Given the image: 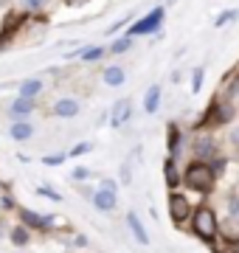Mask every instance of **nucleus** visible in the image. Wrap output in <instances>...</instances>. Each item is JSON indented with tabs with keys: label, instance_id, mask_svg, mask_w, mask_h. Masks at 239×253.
<instances>
[{
	"label": "nucleus",
	"instance_id": "3",
	"mask_svg": "<svg viewBox=\"0 0 239 253\" xmlns=\"http://www.w3.org/2000/svg\"><path fill=\"white\" fill-rule=\"evenodd\" d=\"M163 14H166L163 6H155L147 17L135 20V23L127 28V37H144V34H155V31H160V26H163Z\"/></svg>",
	"mask_w": 239,
	"mask_h": 253
},
{
	"label": "nucleus",
	"instance_id": "25",
	"mask_svg": "<svg viewBox=\"0 0 239 253\" xmlns=\"http://www.w3.org/2000/svg\"><path fill=\"white\" fill-rule=\"evenodd\" d=\"M87 177H90V169H87V166H76L74 172H71V180L74 183H84Z\"/></svg>",
	"mask_w": 239,
	"mask_h": 253
},
{
	"label": "nucleus",
	"instance_id": "33",
	"mask_svg": "<svg viewBox=\"0 0 239 253\" xmlns=\"http://www.w3.org/2000/svg\"><path fill=\"white\" fill-rule=\"evenodd\" d=\"M234 93H239V76H237V79H234V84H231V87H228V96H234Z\"/></svg>",
	"mask_w": 239,
	"mask_h": 253
},
{
	"label": "nucleus",
	"instance_id": "26",
	"mask_svg": "<svg viewBox=\"0 0 239 253\" xmlns=\"http://www.w3.org/2000/svg\"><path fill=\"white\" fill-rule=\"evenodd\" d=\"M228 217H237L239 219V194H228Z\"/></svg>",
	"mask_w": 239,
	"mask_h": 253
},
{
	"label": "nucleus",
	"instance_id": "15",
	"mask_svg": "<svg viewBox=\"0 0 239 253\" xmlns=\"http://www.w3.org/2000/svg\"><path fill=\"white\" fill-rule=\"evenodd\" d=\"M42 90H45V82L42 79H23L20 82V96L23 99H37Z\"/></svg>",
	"mask_w": 239,
	"mask_h": 253
},
{
	"label": "nucleus",
	"instance_id": "19",
	"mask_svg": "<svg viewBox=\"0 0 239 253\" xmlns=\"http://www.w3.org/2000/svg\"><path fill=\"white\" fill-rule=\"evenodd\" d=\"M104 54H107V48H104V45H93V48H84L82 54H79V59L90 65V62H99Z\"/></svg>",
	"mask_w": 239,
	"mask_h": 253
},
{
	"label": "nucleus",
	"instance_id": "29",
	"mask_svg": "<svg viewBox=\"0 0 239 253\" xmlns=\"http://www.w3.org/2000/svg\"><path fill=\"white\" fill-rule=\"evenodd\" d=\"M129 20H132V17H129V14H124V20H119V23H116V26L110 28V34H116L119 28H124V26H127V23H129Z\"/></svg>",
	"mask_w": 239,
	"mask_h": 253
},
{
	"label": "nucleus",
	"instance_id": "10",
	"mask_svg": "<svg viewBox=\"0 0 239 253\" xmlns=\"http://www.w3.org/2000/svg\"><path fill=\"white\" fill-rule=\"evenodd\" d=\"M127 225L129 231H132V236H135V242L138 245H149V234H147V228H144V222H141V217L135 214V211H127Z\"/></svg>",
	"mask_w": 239,
	"mask_h": 253
},
{
	"label": "nucleus",
	"instance_id": "1",
	"mask_svg": "<svg viewBox=\"0 0 239 253\" xmlns=\"http://www.w3.org/2000/svg\"><path fill=\"white\" fill-rule=\"evenodd\" d=\"M183 183L197 194H211L214 186H217V172H214L211 163H202V161H192L183 172Z\"/></svg>",
	"mask_w": 239,
	"mask_h": 253
},
{
	"label": "nucleus",
	"instance_id": "2",
	"mask_svg": "<svg viewBox=\"0 0 239 253\" xmlns=\"http://www.w3.org/2000/svg\"><path fill=\"white\" fill-rule=\"evenodd\" d=\"M192 234L197 239H202L205 245H214L220 239V219H217V211L211 206H200L194 208L192 214Z\"/></svg>",
	"mask_w": 239,
	"mask_h": 253
},
{
	"label": "nucleus",
	"instance_id": "7",
	"mask_svg": "<svg viewBox=\"0 0 239 253\" xmlns=\"http://www.w3.org/2000/svg\"><path fill=\"white\" fill-rule=\"evenodd\" d=\"M93 208L96 211H116L119 208V194L113 189H104V186H99V189L93 191Z\"/></svg>",
	"mask_w": 239,
	"mask_h": 253
},
{
	"label": "nucleus",
	"instance_id": "8",
	"mask_svg": "<svg viewBox=\"0 0 239 253\" xmlns=\"http://www.w3.org/2000/svg\"><path fill=\"white\" fill-rule=\"evenodd\" d=\"M194 161H202V163H208V158H217V141H214L211 135H200V138H194Z\"/></svg>",
	"mask_w": 239,
	"mask_h": 253
},
{
	"label": "nucleus",
	"instance_id": "20",
	"mask_svg": "<svg viewBox=\"0 0 239 253\" xmlns=\"http://www.w3.org/2000/svg\"><path fill=\"white\" fill-rule=\"evenodd\" d=\"M129 48H132V37L124 34V37H119V40L107 48V51H110V54H124V51H129Z\"/></svg>",
	"mask_w": 239,
	"mask_h": 253
},
{
	"label": "nucleus",
	"instance_id": "11",
	"mask_svg": "<svg viewBox=\"0 0 239 253\" xmlns=\"http://www.w3.org/2000/svg\"><path fill=\"white\" fill-rule=\"evenodd\" d=\"M160 93H163V87L160 84H149L147 93H144V113L147 116H155L158 107H160Z\"/></svg>",
	"mask_w": 239,
	"mask_h": 253
},
{
	"label": "nucleus",
	"instance_id": "21",
	"mask_svg": "<svg viewBox=\"0 0 239 253\" xmlns=\"http://www.w3.org/2000/svg\"><path fill=\"white\" fill-rule=\"evenodd\" d=\"M234 20H239V9H228V11H222L220 17L214 20V28H222V26H228V23H234Z\"/></svg>",
	"mask_w": 239,
	"mask_h": 253
},
{
	"label": "nucleus",
	"instance_id": "9",
	"mask_svg": "<svg viewBox=\"0 0 239 253\" xmlns=\"http://www.w3.org/2000/svg\"><path fill=\"white\" fill-rule=\"evenodd\" d=\"M9 242L14 245V248H17V251H26L28 245H31V239H34V234H31V231H28L26 225H23V222H17V225H11L9 228Z\"/></svg>",
	"mask_w": 239,
	"mask_h": 253
},
{
	"label": "nucleus",
	"instance_id": "35",
	"mask_svg": "<svg viewBox=\"0 0 239 253\" xmlns=\"http://www.w3.org/2000/svg\"><path fill=\"white\" fill-rule=\"evenodd\" d=\"M17 253H23V251H17Z\"/></svg>",
	"mask_w": 239,
	"mask_h": 253
},
{
	"label": "nucleus",
	"instance_id": "14",
	"mask_svg": "<svg viewBox=\"0 0 239 253\" xmlns=\"http://www.w3.org/2000/svg\"><path fill=\"white\" fill-rule=\"evenodd\" d=\"M34 99H23V96H17V99L9 104V116H14V118H23V116H31L34 113Z\"/></svg>",
	"mask_w": 239,
	"mask_h": 253
},
{
	"label": "nucleus",
	"instance_id": "16",
	"mask_svg": "<svg viewBox=\"0 0 239 253\" xmlns=\"http://www.w3.org/2000/svg\"><path fill=\"white\" fill-rule=\"evenodd\" d=\"M129 99H121V101H116V104H113V116H110V124L116 126V129H119L121 124H124V121H127L129 118Z\"/></svg>",
	"mask_w": 239,
	"mask_h": 253
},
{
	"label": "nucleus",
	"instance_id": "13",
	"mask_svg": "<svg viewBox=\"0 0 239 253\" xmlns=\"http://www.w3.org/2000/svg\"><path fill=\"white\" fill-rule=\"evenodd\" d=\"M163 180H166V186H169L172 191H177V186L183 183V174L177 172L175 158H166V163H163Z\"/></svg>",
	"mask_w": 239,
	"mask_h": 253
},
{
	"label": "nucleus",
	"instance_id": "22",
	"mask_svg": "<svg viewBox=\"0 0 239 253\" xmlns=\"http://www.w3.org/2000/svg\"><path fill=\"white\" fill-rule=\"evenodd\" d=\"M40 194V197H45V200H51V203H62V194H59V191L56 189H51V186H37V189H34Z\"/></svg>",
	"mask_w": 239,
	"mask_h": 253
},
{
	"label": "nucleus",
	"instance_id": "4",
	"mask_svg": "<svg viewBox=\"0 0 239 253\" xmlns=\"http://www.w3.org/2000/svg\"><path fill=\"white\" fill-rule=\"evenodd\" d=\"M17 217L28 231H42V234H45V231H54V225H56V219L51 217V214H40V211H31V208H26V206L17 208Z\"/></svg>",
	"mask_w": 239,
	"mask_h": 253
},
{
	"label": "nucleus",
	"instance_id": "17",
	"mask_svg": "<svg viewBox=\"0 0 239 253\" xmlns=\"http://www.w3.org/2000/svg\"><path fill=\"white\" fill-rule=\"evenodd\" d=\"M9 135L11 141H28V138H34V124H28V121H14L9 126Z\"/></svg>",
	"mask_w": 239,
	"mask_h": 253
},
{
	"label": "nucleus",
	"instance_id": "23",
	"mask_svg": "<svg viewBox=\"0 0 239 253\" xmlns=\"http://www.w3.org/2000/svg\"><path fill=\"white\" fill-rule=\"evenodd\" d=\"M48 3H51V0H20V6L26 11H42Z\"/></svg>",
	"mask_w": 239,
	"mask_h": 253
},
{
	"label": "nucleus",
	"instance_id": "28",
	"mask_svg": "<svg viewBox=\"0 0 239 253\" xmlns=\"http://www.w3.org/2000/svg\"><path fill=\"white\" fill-rule=\"evenodd\" d=\"M65 161H68V155H45V158H42L45 166H59V163H65Z\"/></svg>",
	"mask_w": 239,
	"mask_h": 253
},
{
	"label": "nucleus",
	"instance_id": "30",
	"mask_svg": "<svg viewBox=\"0 0 239 253\" xmlns=\"http://www.w3.org/2000/svg\"><path fill=\"white\" fill-rule=\"evenodd\" d=\"M74 245H76V248H87L90 242H87V236H84V234H79V236H74Z\"/></svg>",
	"mask_w": 239,
	"mask_h": 253
},
{
	"label": "nucleus",
	"instance_id": "12",
	"mask_svg": "<svg viewBox=\"0 0 239 253\" xmlns=\"http://www.w3.org/2000/svg\"><path fill=\"white\" fill-rule=\"evenodd\" d=\"M101 82H104L107 87H121V84L127 82V71H124L121 65H110V68H104V73H101Z\"/></svg>",
	"mask_w": 239,
	"mask_h": 253
},
{
	"label": "nucleus",
	"instance_id": "31",
	"mask_svg": "<svg viewBox=\"0 0 239 253\" xmlns=\"http://www.w3.org/2000/svg\"><path fill=\"white\" fill-rule=\"evenodd\" d=\"M99 186H104V189H113V191H119V186H116V180H107V177H104V180H101Z\"/></svg>",
	"mask_w": 239,
	"mask_h": 253
},
{
	"label": "nucleus",
	"instance_id": "27",
	"mask_svg": "<svg viewBox=\"0 0 239 253\" xmlns=\"http://www.w3.org/2000/svg\"><path fill=\"white\" fill-rule=\"evenodd\" d=\"M202 68H194V76H192V93H200V87H202Z\"/></svg>",
	"mask_w": 239,
	"mask_h": 253
},
{
	"label": "nucleus",
	"instance_id": "6",
	"mask_svg": "<svg viewBox=\"0 0 239 253\" xmlns=\"http://www.w3.org/2000/svg\"><path fill=\"white\" fill-rule=\"evenodd\" d=\"M51 113L56 118H76L82 113V101L79 99H71V96H62V99H56L51 104Z\"/></svg>",
	"mask_w": 239,
	"mask_h": 253
},
{
	"label": "nucleus",
	"instance_id": "24",
	"mask_svg": "<svg viewBox=\"0 0 239 253\" xmlns=\"http://www.w3.org/2000/svg\"><path fill=\"white\" fill-rule=\"evenodd\" d=\"M90 149H93L90 141H79V144H76L74 149H71V152H68V158H79V155H87Z\"/></svg>",
	"mask_w": 239,
	"mask_h": 253
},
{
	"label": "nucleus",
	"instance_id": "34",
	"mask_svg": "<svg viewBox=\"0 0 239 253\" xmlns=\"http://www.w3.org/2000/svg\"><path fill=\"white\" fill-rule=\"evenodd\" d=\"M231 141H234V144L239 146V126H237V129H234V132H231Z\"/></svg>",
	"mask_w": 239,
	"mask_h": 253
},
{
	"label": "nucleus",
	"instance_id": "32",
	"mask_svg": "<svg viewBox=\"0 0 239 253\" xmlns=\"http://www.w3.org/2000/svg\"><path fill=\"white\" fill-rule=\"evenodd\" d=\"M87 0H65V6H71V9H76V6H84Z\"/></svg>",
	"mask_w": 239,
	"mask_h": 253
},
{
	"label": "nucleus",
	"instance_id": "18",
	"mask_svg": "<svg viewBox=\"0 0 239 253\" xmlns=\"http://www.w3.org/2000/svg\"><path fill=\"white\" fill-rule=\"evenodd\" d=\"M166 146H169V158H177V152H180V129H177V124H169V141H166Z\"/></svg>",
	"mask_w": 239,
	"mask_h": 253
},
{
	"label": "nucleus",
	"instance_id": "5",
	"mask_svg": "<svg viewBox=\"0 0 239 253\" xmlns=\"http://www.w3.org/2000/svg\"><path fill=\"white\" fill-rule=\"evenodd\" d=\"M192 214H194V208L189 203V197L180 194V191H172L169 194V217H172V222L175 225H186V222H192Z\"/></svg>",
	"mask_w": 239,
	"mask_h": 253
}]
</instances>
